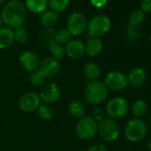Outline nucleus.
Segmentation results:
<instances>
[{"label": "nucleus", "mask_w": 151, "mask_h": 151, "mask_svg": "<svg viewBox=\"0 0 151 151\" xmlns=\"http://www.w3.org/2000/svg\"><path fill=\"white\" fill-rule=\"evenodd\" d=\"M1 18L2 22L10 29L22 27L26 19L25 5L19 0H11L5 6Z\"/></svg>", "instance_id": "1"}, {"label": "nucleus", "mask_w": 151, "mask_h": 151, "mask_svg": "<svg viewBox=\"0 0 151 151\" xmlns=\"http://www.w3.org/2000/svg\"><path fill=\"white\" fill-rule=\"evenodd\" d=\"M109 89L104 82L97 80L89 82L86 87L84 97L87 103L93 106H97L102 103L108 97Z\"/></svg>", "instance_id": "2"}, {"label": "nucleus", "mask_w": 151, "mask_h": 151, "mask_svg": "<svg viewBox=\"0 0 151 151\" xmlns=\"http://www.w3.org/2000/svg\"><path fill=\"white\" fill-rule=\"evenodd\" d=\"M147 133V125L141 118L130 119L124 128V135L129 141L137 142L142 140Z\"/></svg>", "instance_id": "3"}, {"label": "nucleus", "mask_w": 151, "mask_h": 151, "mask_svg": "<svg viewBox=\"0 0 151 151\" xmlns=\"http://www.w3.org/2000/svg\"><path fill=\"white\" fill-rule=\"evenodd\" d=\"M100 137L105 141H115L120 135V126L116 120L109 117H105L98 122V130Z\"/></svg>", "instance_id": "4"}, {"label": "nucleus", "mask_w": 151, "mask_h": 151, "mask_svg": "<svg viewBox=\"0 0 151 151\" xmlns=\"http://www.w3.org/2000/svg\"><path fill=\"white\" fill-rule=\"evenodd\" d=\"M111 28V22L106 15H96L87 23V31L92 37L101 38L109 33Z\"/></svg>", "instance_id": "5"}, {"label": "nucleus", "mask_w": 151, "mask_h": 151, "mask_svg": "<svg viewBox=\"0 0 151 151\" xmlns=\"http://www.w3.org/2000/svg\"><path fill=\"white\" fill-rule=\"evenodd\" d=\"M98 130V123L89 116H85L80 118L76 124V134L84 140L93 139Z\"/></svg>", "instance_id": "6"}, {"label": "nucleus", "mask_w": 151, "mask_h": 151, "mask_svg": "<svg viewBox=\"0 0 151 151\" xmlns=\"http://www.w3.org/2000/svg\"><path fill=\"white\" fill-rule=\"evenodd\" d=\"M129 110V105L127 101L120 96L110 99L106 106V113L108 117L114 120L124 118Z\"/></svg>", "instance_id": "7"}, {"label": "nucleus", "mask_w": 151, "mask_h": 151, "mask_svg": "<svg viewBox=\"0 0 151 151\" xmlns=\"http://www.w3.org/2000/svg\"><path fill=\"white\" fill-rule=\"evenodd\" d=\"M104 84L108 89L113 91H122L128 86L127 76L117 70L109 72L104 79Z\"/></svg>", "instance_id": "8"}, {"label": "nucleus", "mask_w": 151, "mask_h": 151, "mask_svg": "<svg viewBox=\"0 0 151 151\" xmlns=\"http://www.w3.org/2000/svg\"><path fill=\"white\" fill-rule=\"evenodd\" d=\"M87 20L86 16L80 13L71 14L67 21V29L71 36H78L87 29Z\"/></svg>", "instance_id": "9"}, {"label": "nucleus", "mask_w": 151, "mask_h": 151, "mask_svg": "<svg viewBox=\"0 0 151 151\" xmlns=\"http://www.w3.org/2000/svg\"><path fill=\"white\" fill-rule=\"evenodd\" d=\"M41 105L39 95L35 92H26L21 95L18 101V106L23 112L30 113L37 110Z\"/></svg>", "instance_id": "10"}, {"label": "nucleus", "mask_w": 151, "mask_h": 151, "mask_svg": "<svg viewBox=\"0 0 151 151\" xmlns=\"http://www.w3.org/2000/svg\"><path fill=\"white\" fill-rule=\"evenodd\" d=\"M38 95L41 101H44L45 104L52 105L60 100L61 96V90L57 84L52 82L45 85L41 88Z\"/></svg>", "instance_id": "11"}, {"label": "nucleus", "mask_w": 151, "mask_h": 151, "mask_svg": "<svg viewBox=\"0 0 151 151\" xmlns=\"http://www.w3.org/2000/svg\"><path fill=\"white\" fill-rule=\"evenodd\" d=\"M60 68L59 60L52 57H46L40 61L38 69L45 75L46 78H53L60 74Z\"/></svg>", "instance_id": "12"}, {"label": "nucleus", "mask_w": 151, "mask_h": 151, "mask_svg": "<svg viewBox=\"0 0 151 151\" xmlns=\"http://www.w3.org/2000/svg\"><path fill=\"white\" fill-rule=\"evenodd\" d=\"M19 61H20L22 68L28 72L31 73L39 68L40 60L38 56L33 52L26 51L23 53H22V55L20 56Z\"/></svg>", "instance_id": "13"}, {"label": "nucleus", "mask_w": 151, "mask_h": 151, "mask_svg": "<svg viewBox=\"0 0 151 151\" xmlns=\"http://www.w3.org/2000/svg\"><path fill=\"white\" fill-rule=\"evenodd\" d=\"M64 48L66 55L72 60L81 59L86 53L85 44L77 39L70 40L67 45H65Z\"/></svg>", "instance_id": "14"}, {"label": "nucleus", "mask_w": 151, "mask_h": 151, "mask_svg": "<svg viewBox=\"0 0 151 151\" xmlns=\"http://www.w3.org/2000/svg\"><path fill=\"white\" fill-rule=\"evenodd\" d=\"M128 85L133 88H139L142 86L147 80V72L142 68H132L127 76Z\"/></svg>", "instance_id": "15"}, {"label": "nucleus", "mask_w": 151, "mask_h": 151, "mask_svg": "<svg viewBox=\"0 0 151 151\" xmlns=\"http://www.w3.org/2000/svg\"><path fill=\"white\" fill-rule=\"evenodd\" d=\"M85 46H86V53H87L91 57H96L102 52L104 45L101 38L91 37L88 39Z\"/></svg>", "instance_id": "16"}, {"label": "nucleus", "mask_w": 151, "mask_h": 151, "mask_svg": "<svg viewBox=\"0 0 151 151\" xmlns=\"http://www.w3.org/2000/svg\"><path fill=\"white\" fill-rule=\"evenodd\" d=\"M84 75L86 78L90 82L97 81L101 75V69L97 63L88 62L84 67Z\"/></svg>", "instance_id": "17"}, {"label": "nucleus", "mask_w": 151, "mask_h": 151, "mask_svg": "<svg viewBox=\"0 0 151 151\" xmlns=\"http://www.w3.org/2000/svg\"><path fill=\"white\" fill-rule=\"evenodd\" d=\"M14 42L13 29L8 27L0 28V49H7Z\"/></svg>", "instance_id": "18"}, {"label": "nucleus", "mask_w": 151, "mask_h": 151, "mask_svg": "<svg viewBox=\"0 0 151 151\" xmlns=\"http://www.w3.org/2000/svg\"><path fill=\"white\" fill-rule=\"evenodd\" d=\"M47 6V0H25V7L33 14H43Z\"/></svg>", "instance_id": "19"}, {"label": "nucleus", "mask_w": 151, "mask_h": 151, "mask_svg": "<svg viewBox=\"0 0 151 151\" xmlns=\"http://www.w3.org/2000/svg\"><path fill=\"white\" fill-rule=\"evenodd\" d=\"M68 111L72 116L80 119L86 116V106L83 102H81L79 101H74L70 102V104L68 106Z\"/></svg>", "instance_id": "20"}, {"label": "nucleus", "mask_w": 151, "mask_h": 151, "mask_svg": "<svg viewBox=\"0 0 151 151\" xmlns=\"http://www.w3.org/2000/svg\"><path fill=\"white\" fill-rule=\"evenodd\" d=\"M58 14L54 13L52 10L49 11H45L43 14H41L40 16V22L42 26L45 28H52L53 25L56 24L58 22Z\"/></svg>", "instance_id": "21"}, {"label": "nucleus", "mask_w": 151, "mask_h": 151, "mask_svg": "<svg viewBox=\"0 0 151 151\" xmlns=\"http://www.w3.org/2000/svg\"><path fill=\"white\" fill-rule=\"evenodd\" d=\"M148 109V105L144 100H137L132 106V113L136 118H141Z\"/></svg>", "instance_id": "22"}, {"label": "nucleus", "mask_w": 151, "mask_h": 151, "mask_svg": "<svg viewBox=\"0 0 151 151\" xmlns=\"http://www.w3.org/2000/svg\"><path fill=\"white\" fill-rule=\"evenodd\" d=\"M51 10L56 14L62 13L69 5V0H47Z\"/></svg>", "instance_id": "23"}, {"label": "nucleus", "mask_w": 151, "mask_h": 151, "mask_svg": "<svg viewBox=\"0 0 151 151\" xmlns=\"http://www.w3.org/2000/svg\"><path fill=\"white\" fill-rule=\"evenodd\" d=\"M45 80H46V78L45 77V75L39 69L30 73L29 82L35 87L43 86L45 85Z\"/></svg>", "instance_id": "24"}, {"label": "nucleus", "mask_w": 151, "mask_h": 151, "mask_svg": "<svg viewBox=\"0 0 151 151\" xmlns=\"http://www.w3.org/2000/svg\"><path fill=\"white\" fill-rule=\"evenodd\" d=\"M14 32V39L15 42H17L18 44H26L29 40V32L28 30L22 27L16 28L13 30Z\"/></svg>", "instance_id": "25"}, {"label": "nucleus", "mask_w": 151, "mask_h": 151, "mask_svg": "<svg viewBox=\"0 0 151 151\" xmlns=\"http://www.w3.org/2000/svg\"><path fill=\"white\" fill-rule=\"evenodd\" d=\"M49 49H50V52H51V55H52V58L57 60H62L65 55H66V52H65V48L63 47V45L54 42L52 43L50 46H49Z\"/></svg>", "instance_id": "26"}, {"label": "nucleus", "mask_w": 151, "mask_h": 151, "mask_svg": "<svg viewBox=\"0 0 151 151\" xmlns=\"http://www.w3.org/2000/svg\"><path fill=\"white\" fill-rule=\"evenodd\" d=\"M40 39L43 44L48 47L55 42V31L52 28H45L40 35Z\"/></svg>", "instance_id": "27"}, {"label": "nucleus", "mask_w": 151, "mask_h": 151, "mask_svg": "<svg viewBox=\"0 0 151 151\" xmlns=\"http://www.w3.org/2000/svg\"><path fill=\"white\" fill-rule=\"evenodd\" d=\"M145 20V13L140 9L132 11L129 16V23L134 26H139Z\"/></svg>", "instance_id": "28"}, {"label": "nucleus", "mask_w": 151, "mask_h": 151, "mask_svg": "<svg viewBox=\"0 0 151 151\" xmlns=\"http://www.w3.org/2000/svg\"><path fill=\"white\" fill-rule=\"evenodd\" d=\"M37 113H38V116L44 120H50L54 116L53 109L51 107V105H48V104L40 105L39 108L37 109Z\"/></svg>", "instance_id": "29"}, {"label": "nucleus", "mask_w": 151, "mask_h": 151, "mask_svg": "<svg viewBox=\"0 0 151 151\" xmlns=\"http://www.w3.org/2000/svg\"><path fill=\"white\" fill-rule=\"evenodd\" d=\"M71 40V34L67 29H61L55 32V42L63 45H67Z\"/></svg>", "instance_id": "30"}, {"label": "nucleus", "mask_w": 151, "mask_h": 151, "mask_svg": "<svg viewBox=\"0 0 151 151\" xmlns=\"http://www.w3.org/2000/svg\"><path fill=\"white\" fill-rule=\"evenodd\" d=\"M125 35L129 40H132V41L138 40L139 37H140V29H139V26H134V25L129 24L125 29Z\"/></svg>", "instance_id": "31"}, {"label": "nucleus", "mask_w": 151, "mask_h": 151, "mask_svg": "<svg viewBox=\"0 0 151 151\" xmlns=\"http://www.w3.org/2000/svg\"><path fill=\"white\" fill-rule=\"evenodd\" d=\"M105 115H106L105 111L101 108H95L93 111V116L92 117L98 123L106 117Z\"/></svg>", "instance_id": "32"}, {"label": "nucleus", "mask_w": 151, "mask_h": 151, "mask_svg": "<svg viewBox=\"0 0 151 151\" xmlns=\"http://www.w3.org/2000/svg\"><path fill=\"white\" fill-rule=\"evenodd\" d=\"M86 151H108V147L102 143H95L91 145Z\"/></svg>", "instance_id": "33"}, {"label": "nucleus", "mask_w": 151, "mask_h": 151, "mask_svg": "<svg viewBox=\"0 0 151 151\" xmlns=\"http://www.w3.org/2000/svg\"><path fill=\"white\" fill-rule=\"evenodd\" d=\"M140 10L145 14L151 13V0H142L140 4Z\"/></svg>", "instance_id": "34"}, {"label": "nucleus", "mask_w": 151, "mask_h": 151, "mask_svg": "<svg viewBox=\"0 0 151 151\" xmlns=\"http://www.w3.org/2000/svg\"><path fill=\"white\" fill-rule=\"evenodd\" d=\"M90 3L96 8H102L107 4L108 0H89Z\"/></svg>", "instance_id": "35"}, {"label": "nucleus", "mask_w": 151, "mask_h": 151, "mask_svg": "<svg viewBox=\"0 0 151 151\" xmlns=\"http://www.w3.org/2000/svg\"><path fill=\"white\" fill-rule=\"evenodd\" d=\"M147 151H151V140L148 141V143L147 145Z\"/></svg>", "instance_id": "36"}, {"label": "nucleus", "mask_w": 151, "mask_h": 151, "mask_svg": "<svg viewBox=\"0 0 151 151\" xmlns=\"http://www.w3.org/2000/svg\"><path fill=\"white\" fill-rule=\"evenodd\" d=\"M2 18H1V15H0V28H1V25H2Z\"/></svg>", "instance_id": "37"}, {"label": "nucleus", "mask_w": 151, "mask_h": 151, "mask_svg": "<svg viewBox=\"0 0 151 151\" xmlns=\"http://www.w3.org/2000/svg\"><path fill=\"white\" fill-rule=\"evenodd\" d=\"M6 1V0H0V5H1V4H3L4 2Z\"/></svg>", "instance_id": "38"}, {"label": "nucleus", "mask_w": 151, "mask_h": 151, "mask_svg": "<svg viewBox=\"0 0 151 151\" xmlns=\"http://www.w3.org/2000/svg\"><path fill=\"white\" fill-rule=\"evenodd\" d=\"M149 41H150V44H151V33H150V36H149Z\"/></svg>", "instance_id": "39"}]
</instances>
